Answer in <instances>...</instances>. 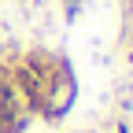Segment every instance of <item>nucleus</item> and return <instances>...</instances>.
Listing matches in <instances>:
<instances>
[{"mask_svg": "<svg viewBox=\"0 0 133 133\" xmlns=\"http://www.w3.org/2000/svg\"><path fill=\"white\" fill-rule=\"evenodd\" d=\"M74 100H78V78H74V66L70 59H59L56 66V74L52 81H48V89H44V107H41V118L44 122H59L66 111L74 107Z\"/></svg>", "mask_w": 133, "mask_h": 133, "instance_id": "obj_1", "label": "nucleus"}, {"mask_svg": "<svg viewBox=\"0 0 133 133\" xmlns=\"http://www.w3.org/2000/svg\"><path fill=\"white\" fill-rule=\"evenodd\" d=\"M63 8H66V22H74L81 11V0H63Z\"/></svg>", "mask_w": 133, "mask_h": 133, "instance_id": "obj_2", "label": "nucleus"}, {"mask_svg": "<svg viewBox=\"0 0 133 133\" xmlns=\"http://www.w3.org/2000/svg\"><path fill=\"white\" fill-rule=\"evenodd\" d=\"M129 19H133V0H129Z\"/></svg>", "mask_w": 133, "mask_h": 133, "instance_id": "obj_3", "label": "nucleus"}, {"mask_svg": "<svg viewBox=\"0 0 133 133\" xmlns=\"http://www.w3.org/2000/svg\"><path fill=\"white\" fill-rule=\"evenodd\" d=\"M118 133H129V129H126V126H118Z\"/></svg>", "mask_w": 133, "mask_h": 133, "instance_id": "obj_4", "label": "nucleus"}, {"mask_svg": "<svg viewBox=\"0 0 133 133\" xmlns=\"http://www.w3.org/2000/svg\"><path fill=\"white\" fill-rule=\"evenodd\" d=\"M129 63H133V52H129Z\"/></svg>", "mask_w": 133, "mask_h": 133, "instance_id": "obj_5", "label": "nucleus"}, {"mask_svg": "<svg viewBox=\"0 0 133 133\" xmlns=\"http://www.w3.org/2000/svg\"><path fill=\"white\" fill-rule=\"evenodd\" d=\"M129 48H133V37H129Z\"/></svg>", "mask_w": 133, "mask_h": 133, "instance_id": "obj_6", "label": "nucleus"}]
</instances>
